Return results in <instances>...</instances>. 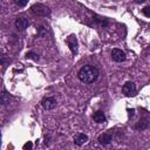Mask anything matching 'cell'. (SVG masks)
<instances>
[{"mask_svg":"<svg viewBox=\"0 0 150 150\" xmlns=\"http://www.w3.org/2000/svg\"><path fill=\"white\" fill-rule=\"evenodd\" d=\"M142 13L146 16V18H150V6H146V7H144L143 9H142Z\"/></svg>","mask_w":150,"mask_h":150,"instance_id":"e0dca14e","label":"cell"},{"mask_svg":"<svg viewBox=\"0 0 150 150\" xmlns=\"http://www.w3.org/2000/svg\"><path fill=\"white\" fill-rule=\"evenodd\" d=\"M26 57H27V59H32V60H34V61H38V60H39V55L35 54V53H33V52L27 53V54H26Z\"/></svg>","mask_w":150,"mask_h":150,"instance_id":"9a60e30c","label":"cell"},{"mask_svg":"<svg viewBox=\"0 0 150 150\" xmlns=\"http://www.w3.org/2000/svg\"><path fill=\"white\" fill-rule=\"evenodd\" d=\"M87 142H88V136H87L86 134L80 132V134H77V135L74 137V143H75L76 145H82V144H84V143H87Z\"/></svg>","mask_w":150,"mask_h":150,"instance_id":"ba28073f","label":"cell"},{"mask_svg":"<svg viewBox=\"0 0 150 150\" xmlns=\"http://www.w3.org/2000/svg\"><path fill=\"white\" fill-rule=\"evenodd\" d=\"M122 91H123V94L125 96H132V95H135V93H136V86H135V83L131 82V81L125 82L123 84V87H122Z\"/></svg>","mask_w":150,"mask_h":150,"instance_id":"3957f363","label":"cell"},{"mask_svg":"<svg viewBox=\"0 0 150 150\" xmlns=\"http://www.w3.org/2000/svg\"><path fill=\"white\" fill-rule=\"evenodd\" d=\"M49 136H45V144H48L49 143Z\"/></svg>","mask_w":150,"mask_h":150,"instance_id":"d6986e66","label":"cell"},{"mask_svg":"<svg viewBox=\"0 0 150 150\" xmlns=\"http://www.w3.org/2000/svg\"><path fill=\"white\" fill-rule=\"evenodd\" d=\"M38 35L41 36V38L46 36V35H47V28H46L45 26H40V27L38 28Z\"/></svg>","mask_w":150,"mask_h":150,"instance_id":"5bb4252c","label":"cell"},{"mask_svg":"<svg viewBox=\"0 0 150 150\" xmlns=\"http://www.w3.org/2000/svg\"><path fill=\"white\" fill-rule=\"evenodd\" d=\"M94 21H95L96 23H98L100 26H102V27H107V26H108V23H109L107 19L101 18V16H97V15H95V16H94Z\"/></svg>","mask_w":150,"mask_h":150,"instance_id":"4fadbf2b","label":"cell"},{"mask_svg":"<svg viewBox=\"0 0 150 150\" xmlns=\"http://www.w3.org/2000/svg\"><path fill=\"white\" fill-rule=\"evenodd\" d=\"M128 111H129V115H131V116H134V114H135V110H134V109H129Z\"/></svg>","mask_w":150,"mask_h":150,"instance_id":"ffe728a7","label":"cell"},{"mask_svg":"<svg viewBox=\"0 0 150 150\" xmlns=\"http://www.w3.org/2000/svg\"><path fill=\"white\" fill-rule=\"evenodd\" d=\"M22 148H23L25 150H27V149H28V150H30V149L33 148V143H32V142H27V143H25V144H23V146H22Z\"/></svg>","mask_w":150,"mask_h":150,"instance_id":"ac0fdd59","label":"cell"},{"mask_svg":"<svg viewBox=\"0 0 150 150\" xmlns=\"http://www.w3.org/2000/svg\"><path fill=\"white\" fill-rule=\"evenodd\" d=\"M98 75H100L98 69L96 67H94V66H90V64L83 66L77 73L79 80L81 82H83V83H87V84L94 83L98 79Z\"/></svg>","mask_w":150,"mask_h":150,"instance_id":"6da1fadb","label":"cell"},{"mask_svg":"<svg viewBox=\"0 0 150 150\" xmlns=\"http://www.w3.org/2000/svg\"><path fill=\"white\" fill-rule=\"evenodd\" d=\"M67 45L69 47V49L71 50V53L75 55L77 53V46H79V42H77V39L75 35H69L67 38Z\"/></svg>","mask_w":150,"mask_h":150,"instance_id":"277c9868","label":"cell"},{"mask_svg":"<svg viewBox=\"0 0 150 150\" xmlns=\"http://www.w3.org/2000/svg\"><path fill=\"white\" fill-rule=\"evenodd\" d=\"M111 59L114 61H116V62H123L125 60V53L123 50H121V49L115 48L111 52Z\"/></svg>","mask_w":150,"mask_h":150,"instance_id":"5b68a950","label":"cell"},{"mask_svg":"<svg viewBox=\"0 0 150 150\" xmlns=\"http://www.w3.org/2000/svg\"><path fill=\"white\" fill-rule=\"evenodd\" d=\"M28 25H29V22H28V20L25 19V18H18V19L15 20V27H16L19 30H25V29L28 27Z\"/></svg>","mask_w":150,"mask_h":150,"instance_id":"52a82bcc","label":"cell"},{"mask_svg":"<svg viewBox=\"0 0 150 150\" xmlns=\"http://www.w3.org/2000/svg\"><path fill=\"white\" fill-rule=\"evenodd\" d=\"M93 120H94L96 123H104V122H105V115H104L103 111L97 110V111L94 112V115H93Z\"/></svg>","mask_w":150,"mask_h":150,"instance_id":"9c48e42d","label":"cell"},{"mask_svg":"<svg viewBox=\"0 0 150 150\" xmlns=\"http://www.w3.org/2000/svg\"><path fill=\"white\" fill-rule=\"evenodd\" d=\"M30 9L34 14H36L39 16H48L50 14V9L42 4H35L30 7Z\"/></svg>","mask_w":150,"mask_h":150,"instance_id":"7a4b0ae2","label":"cell"},{"mask_svg":"<svg viewBox=\"0 0 150 150\" xmlns=\"http://www.w3.org/2000/svg\"><path fill=\"white\" fill-rule=\"evenodd\" d=\"M112 141V136L110 134H103L98 137V143L100 144H103V145H108L110 144Z\"/></svg>","mask_w":150,"mask_h":150,"instance_id":"30bf717a","label":"cell"},{"mask_svg":"<svg viewBox=\"0 0 150 150\" xmlns=\"http://www.w3.org/2000/svg\"><path fill=\"white\" fill-rule=\"evenodd\" d=\"M14 2L19 6V7H25L28 4V0H14Z\"/></svg>","mask_w":150,"mask_h":150,"instance_id":"2e32d148","label":"cell"},{"mask_svg":"<svg viewBox=\"0 0 150 150\" xmlns=\"http://www.w3.org/2000/svg\"><path fill=\"white\" fill-rule=\"evenodd\" d=\"M148 125H149V121L146 118H142L137 122V124L135 125V129L136 130H144L148 128Z\"/></svg>","mask_w":150,"mask_h":150,"instance_id":"7c38bea8","label":"cell"},{"mask_svg":"<svg viewBox=\"0 0 150 150\" xmlns=\"http://www.w3.org/2000/svg\"><path fill=\"white\" fill-rule=\"evenodd\" d=\"M41 104L46 110H52L56 107V100L54 97H45L42 100Z\"/></svg>","mask_w":150,"mask_h":150,"instance_id":"8992f818","label":"cell"},{"mask_svg":"<svg viewBox=\"0 0 150 150\" xmlns=\"http://www.w3.org/2000/svg\"><path fill=\"white\" fill-rule=\"evenodd\" d=\"M11 100H12L11 95H9L6 90H2V93H1V95H0V102H1V104H2V105H7V104H9Z\"/></svg>","mask_w":150,"mask_h":150,"instance_id":"8fae6325","label":"cell"}]
</instances>
